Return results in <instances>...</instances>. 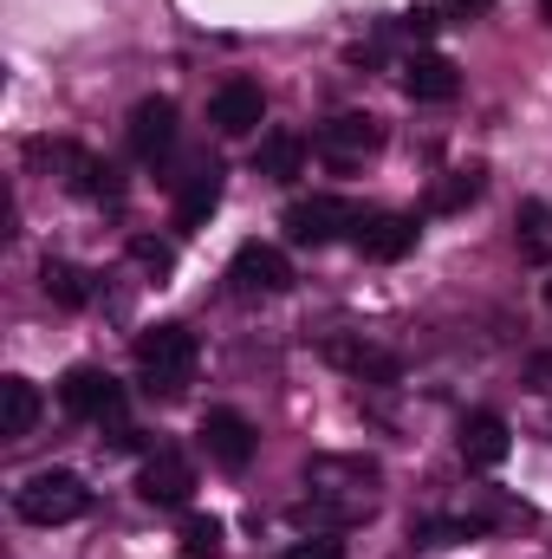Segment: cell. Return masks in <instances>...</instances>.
I'll return each instance as SVG.
<instances>
[{"label": "cell", "instance_id": "obj_14", "mask_svg": "<svg viewBox=\"0 0 552 559\" xmlns=\"http://www.w3.org/2000/svg\"><path fill=\"white\" fill-rule=\"evenodd\" d=\"M416 215H364V228L351 235V248L364 254V261H404L416 248Z\"/></svg>", "mask_w": 552, "mask_h": 559}, {"label": "cell", "instance_id": "obj_24", "mask_svg": "<svg viewBox=\"0 0 552 559\" xmlns=\"http://www.w3.org/2000/svg\"><path fill=\"white\" fill-rule=\"evenodd\" d=\"M215 554H221V521L195 514V521L182 527V559H215Z\"/></svg>", "mask_w": 552, "mask_h": 559}, {"label": "cell", "instance_id": "obj_29", "mask_svg": "<svg viewBox=\"0 0 552 559\" xmlns=\"http://www.w3.org/2000/svg\"><path fill=\"white\" fill-rule=\"evenodd\" d=\"M547 306H552V280H547Z\"/></svg>", "mask_w": 552, "mask_h": 559}, {"label": "cell", "instance_id": "obj_6", "mask_svg": "<svg viewBox=\"0 0 552 559\" xmlns=\"http://www.w3.org/2000/svg\"><path fill=\"white\" fill-rule=\"evenodd\" d=\"M377 143H384V124H377L371 111H345V118L319 124V138H312V150H319V156H325L332 169H351V163L377 156Z\"/></svg>", "mask_w": 552, "mask_h": 559}, {"label": "cell", "instance_id": "obj_18", "mask_svg": "<svg viewBox=\"0 0 552 559\" xmlns=\"http://www.w3.org/2000/svg\"><path fill=\"white\" fill-rule=\"evenodd\" d=\"M299 163H305V138H292V131H267V138L254 143V169L274 176V182H292Z\"/></svg>", "mask_w": 552, "mask_h": 559}, {"label": "cell", "instance_id": "obj_8", "mask_svg": "<svg viewBox=\"0 0 552 559\" xmlns=\"http://www.w3.org/2000/svg\"><path fill=\"white\" fill-rule=\"evenodd\" d=\"M137 495L149 501V508H189V495H195V468H189V455H176V449L143 455Z\"/></svg>", "mask_w": 552, "mask_h": 559}, {"label": "cell", "instance_id": "obj_10", "mask_svg": "<svg viewBox=\"0 0 552 559\" xmlns=\"http://www.w3.org/2000/svg\"><path fill=\"white\" fill-rule=\"evenodd\" d=\"M228 280H235V293H286L292 286V267H286V254L267 248V241H241L235 261H228Z\"/></svg>", "mask_w": 552, "mask_h": 559}, {"label": "cell", "instance_id": "obj_4", "mask_svg": "<svg viewBox=\"0 0 552 559\" xmlns=\"http://www.w3.org/2000/svg\"><path fill=\"white\" fill-rule=\"evenodd\" d=\"M358 228H364V209L351 195H305L286 209V241H299V248H332Z\"/></svg>", "mask_w": 552, "mask_h": 559}, {"label": "cell", "instance_id": "obj_7", "mask_svg": "<svg viewBox=\"0 0 552 559\" xmlns=\"http://www.w3.org/2000/svg\"><path fill=\"white\" fill-rule=\"evenodd\" d=\"M202 449H208V462H221L228 475H241L254 462L261 436H254V423L241 417V411H208L202 417Z\"/></svg>", "mask_w": 552, "mask_h": 559}, {"label": "cell", "instance_id": "obj_1", "mask_svg": "<svg viewBox=\"0 0 552 559\" xmlns=\"http://www.w3.org/2000/svg\"><path fill=\"white\" fill-rule=\"evenodd\" d=\"M377 481H384V468L364 462V455H312L305 462L299 521H312L319 534H338L351 521H371L377 514Z\"/></svg>", "mask_w": 552, "mask_h": 559}, {"label": "cell", "instance_id": "obj_16", "mask_svg": "<svg viewBox=\"0 0 552 559\" xmlns=\"http://www.w3.org/2000/svg\"><path fill=\"white\" fill-rule=\"evenodd\" d=\"M169 143H176V105L169 98H143L137 111H131V150H137L143 163H156Z\"/></svg>", "mask_w": 552, "mask_h": 559}, {"label": "cell", "instance_id": "obj_27", "mask_svg": "<svg viewBox=\"0 0 552 559\" xmlns=\"http://www.w3.org/2000/svg\"><path fill=\"white\" fill-rule=\"evenodd\" d=\"M435 26H442V13H435V7H410V13H404V33H422V39H429Z\"/></svg>", "mask_w": 552, "mask_h": 559}, {"label": "cell", "instance_id": "obj_23", "mask_svg": "<svg viewBox=\"0 0 552 559\" xmlns=\"http://www.w3.org/2000/svg\"><path fill=\"white\" fill-rule=\"evenodd\" d=\"M410 540H416V547H461V540H481V521H475V514H442V521H416Z\"/></svg>", "mask_w": 552, "mask_h": 559}, {"label": "cell", "instance_id": "obj_17", "mask_svg": "<svg viewBox=\"0 0 552 559\" xmlns=\"http://www.w3.org/2000/svg\"><path fill=\"white\" fill-rule=\"evenodd\" d=\"M65 189L85 195V202H118V169L98 163V156H85V150L72 143V156H65Z\"/></svg>", "mask_w": 552, "mask_h": 559}, {"label": "cell", "instance_id": "obj_3", "mask_svg": "<svg viewBox=\"0 0 552 559\" xmlns=\"http://www.w3.org/2000/svg\"><path fill=\"white\" fill-rule=\"evenodd\" d=\"M13 508H20V521H33V527H65V521H79V514L92 508V488H85L72 468H39V475L13 495Z\"/></svg>", "mask_w": 552, "mask_h": 559}, {"label": "cell", "instance_id": "obj_5", "mask_svg": "<svg viewBox=\"0 0 552 559\" xmlns=\"http://www.w3.org/2000/svg\"><path fill=\"white\" fill-rule=\"evenodd\" d=\"M59 404H65L72 417H85V423H118V411H124V384H118L111 371H98V365H79V371H65Z\"/></svg>", "mask_w": 552, "mask_h": 559}, {"label": "cell", "instance_id": "obj_22", "mask_svg": "<svg viewBox=\"0 0 552 559\" xmlns=\"http://www.w3.org/2000/svg\"><path fill=\"white\" fill-rule=\"evenodd\" d=\"M39 286H46V299L65 306V312H79V306L92 299V286H85V274H79L72 261H46V267H39Z\"/></svg>", "mask_w": 552, "mask_h": 559}, {"label": "cell", "instance_id": "obj_20", "mask_svg": "<svg viewBox=\"0 0 552 559\" xmlns=\"http://www.w3.org/2000/svg\"><path fill=\"white\" fill-rule=\"evenodd\" d=\"M39 423V391L26 378H7L0 384V436H33Z\"/></svg>", "mask_w": 552, "mask_h": 559}, {"label": "cell", "instance_id": "obj_26", "mask_svg": "<svg viewBox=\"0 0 552 559\" xmlns=\"http://www.w3.org/2000/svg\"><path fill=\"white\" fill-rule=\"evenodd\" d=\"M286 559H345V547H338L332 534H312V540H292Z\"/></svg>", "mask_w": 552, "mask_h": 559}, {"label": "cell", "instance_id": "obj_13", "mask_svg": "<svg viewBox=\"0 0 552 559\" xmlns=\"http://www.w3.org/2000/svg\"><path fill=\"white\" fill-rule=\"evenodd\" d=\"M455 449H461L468 468H501L507 449H514V436H507V423L494 417V411H475V417H461V429H455Z\"/></svg>", "mask_w": 552, "mask_h": 559}, {"label": "cell", "instance_id": "obj_28", "mask_svg": "<svg viewBox=\"0 0 552 559\" xmlns=\"http://www.w3.org/2000/svg\"><path fill=\"white\" fill-rule=\"evenodd\" d=\"M540 13H547V26H552V0H540Z\"/></svg>", "mask_w": 552, "mask_h": 559}, {"label": "cell", "instance_id": "obj_11", "mask_svg": "<svg viewBox=\"0 0 552 559\" xmlns=\"http://www.w3.org/2000/svg\"><path fill=\"white\" fill-rule=\"evenodd\" d=\"M221 189H228V169H221L215 156H202V163L182 176V189H176V222H182V228H202V222L221 209Z\"/></svg>", "mask_w": 552, "mask_h": 559}, {"label": "cell", "instance_id": "obj_12", "mask_svg": "<svg viewBox=\"0 0 552 559\" xmlns=\"http://www.w3.org/2000/svg\"><path fill=\"white\" fill-rule=\"evenodd\" d=\"M325 358L338 371H351L358 384H397L404 378V358L384 352V345H364V338H325Z\"/></svg>", "mask_w": 552, "mask_h": 559}, {"label": "cell", "instance_id": "obj_25", "mask_svg": "<svg viewBox=\"0 0 552 559\" xmlns=\"http://www.w3.org/2000/svg\"><path fill=\"white\" fill-rule=\"evenodd\" d=\"M131 261H137V267H143L149 280H163L169 267H176V254H169V241H156V235H137V241H131Z\"/></svg>", "mask_w": 552, "mask_h": 559}, {"label": "cell", "instance_id": "obj_15", "mask_svg": "<svg viewBox=\"0 0 552 559\" xmlns=\"http://www.w3.org/2000/svg\"><path fill=\"white\" fill-rule=\"evenodd\" d=\"M404 92H410L416 105H448L461 92V79H455V66L442 52H416L410 66H404Z\"/></svg>", "mask_w": 552, "mask_h": 559}, {"label": "cell", "instance_id": "obj_19", "mask_svg": "<svg viewBox=\"0 0 552 559\" xmlns=\"http://www.w3.org/2000/svg\"><path fill=\"white\" fill-rule=\"evenodd\" d=\"M481 189H488V169H481V163H468V169H448V176L429 189V209H435V215H455V209H468Z\"/></svg>", "mask_w": 552, "mask_h": 559}, {"label": "cell", "instance_id": "obj_2", "mask_svg": "<svg viewBox=\"0 0 552 559\" xmlns=\"http://www.w3.org/2000/svg\"><path fill=\"white\" fill-rule=\"evenodd\" d=\"M137 378L149 397H182L195 384V332L189 325H149L137 338Z\"/></svg>", "mask_w": 552, "mask_h": 559}, {"label": "cell", "instance_id": "obj_21", "mask_svg": "<svg viewBox=\"0 0 552 559\" xmlns=\"http://www.w3.org/2000/svg\"><path fill=\"white\" fill-rule=\"evenodd\" d=\"M514 241H520V254L527 261H552V209L547 202H520V215H514Z\"/></svg>", "mask_w": 552, "mask_h": 559}, {"label": "cell", "instance_id": "obj_9", "mask_svg": "<svg viewBox=\"0 0 552 559\" xmlns=\"http://www.w3.org/2000/svg\"><path fill=\"white\" fill-rule=\"evenodd\" d=\"M261 118H267V92L254 79H228L215 92V105H208V124L221 138H248V131H261Z\"/></svg>", "mask_w": 552, "mask_h": 559}]
</instances>
